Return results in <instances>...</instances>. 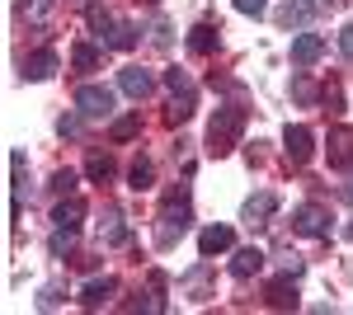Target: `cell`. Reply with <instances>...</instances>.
Segmentation results:
<instances>
[{
    "mask_svg": "<svg viewBox=\"0 0 353 315\" xmlns=\"http://www.w3.org/2000/svg\"><path fill=\"white\" fill-rule=\"evenodd\" d=\"M349 236H353V226H349Z\"/></svg>",
    "mask_w": 353,
    "mask_h": 315,
    "instance_id": "cell-35",
    "label": "cell"
},
{
    "mask_svg": "<svg viewBox=\"0 0 353 315\" xmlns=\"http://www.w3.org/2000/svg\"><path fill=\"white\" fill-rule=\"evenodd\" d=\"M241 128H245V113L236 104L217 108V118H212V128H208V151H212V156H231L236 141H241Z\"/></svg>",
    "mask_w": 353,
    "mask_h": 315,
    "instance_id": "cell-1",
    "label": "cell"
},
{
    "mask_svg": "<svg viewBox=\"0 0 353 315\" xmlns=\"http://www.w3.org/2000/svg\"><path fill=\"white\" fill-rule=\"evenodd\" d=\"M292 231L297 236H330V212L321 203H301L292 212Z\"/></svg>",
    "mask_w": 353,
    "mask_h": 315,
    "instance_id": "cell-5",
    "label": "cell"
},
{
    "mask_svg": "<svg viewBox=\"0 0 353 315\" xmlns=\"http://www.w3.org/2000/svg\"><path fill=\"white\" fill-rule=\"evenodd\" d=\"M61 66V57L52 52V48H38L33 57H24V80H48Z\"/></svg>",
    "mask_w": 353,
    "mask_h": 315,
    "instance_id": "cell-9",
    "label": "cell"
},
{
    "mask_svg": "<svg viewBox=\"0 0 353 315\" xmlns=\"http://www.w3.org/2000/svg\"><path fill=\"white\" fill-rule=\"evenodd\" d=\"M99 236H104V245H123L128 240V226H123V216L109 207V216H104V226H99Z\"/></svg>",
    "mask_w": 353,
    "mask_h": 315,
    "instance_id": "cell-20",
    "label": "cell"
},
{
    "mask_svg": "<svg viewBox=\"0 0 353 315\" xmlns=\"http://www.w3.org/2000/svg\"><path fill=\"white\" fill-rule=\"evenodd\" d=\"M128 184H132L137 193H146V188L156 184V165H151L146 156H137V160H132V170H128Z\"/></svg>",
    "mask_w": 353,
    "mask_h": 315,
    "instance_id": "cell-18",
    "label": "cell"
},
{
    "mask_svg": "<svg viewBox=\"0 0 353 315\" xmlns=\"http://www.w3.org/2000/svg\"><path fill=\"white\" fill-rule=\"evenodd\" d=\"M273 212H278V198H273V193H254V198L245 203V221L259 226V221H269Z\"/></svg>",
    "mask_w": 353,
    "mask_h": 315,
    "instance_id": "cell-15",
    "label": "cell"
},
{
    "mask_svg": "<svg viewBox=\"0 0 353 315\" xmlns=\"http://www.w3.org/2000/svg\"><path fill=\"white\" fill-rule=\"evenodd\" d=\"M71 61H76V71H99V66H104V48L76 43V48H71Z\"/></svg>",
    "mask_w": 353,
    "mask_h": 315,
    "instance_id": "cell-17",
    "label": "cell"
},
{
    "mask_svg": "<svg viewBox=\"0 0 353 315\" xmlns=\"http://www.w3.org/2000/svg\"><path fill=\"white\" fill-rule=\"evenodd\" d=\"M57 128H61V136H76V132H81V118H61Z\"/></svg>",
    "mask_w": 353,
    "mask_h": 315,
    "instance_id": "cell-32",
    "label": "cell"
},
{
    "mask_svg": "<svg viewBox=\"0 0 353 315\" xmlns=\"http://www.w3.org/2000/svg\"><path fill=\"white\" fill-rule=\"evenodd\" d=\"M76 108H81L85 123H104V118H113V90H104V85H81L76 90Z\"/></svg>",
    "mask_w": 353,
    "mask_h": 315,
    "instance_id": "cell-2",
    "label": "cell"
},
{
    "mask_svg": "<svg viewBox=\"0 0 353 315\" xmlns=\"http://www.w3.org/2000/svg\"><path fill=\"white\" fill-rule=\"evenodd\" d=\"M189 48H193V52H198V57L217 52V28H212V24H198V28H193V33H189Z\"/></svg>",
    "mask_w": 353,
    "mask_h": 315,
    "instance_id": "cell-19",
    "label": "cell"
},
{
    "mask_svg": "<svg viewBox=\"0 0 353 315\" xmlns=\"http://www.w3.org/2000/svg\"><path fill=\"white\" fill-rule=\"evenodd\" d=\"M236 10H241V14H254V19H259V14L269 10V0H236Z\"/></svg>",
    "mask_w": 353,
    "mask_h": 315,
    "instance_id": "cell-28",
    "label": "cell"
},
{
    "mask_svg": "<svg viewBox=\"0 0 353 315\" xmlns=\"http://www.w3.org/2000/svg\"><path fill=\"white\" fill-rule=\"evenodd\" d=\"M52 184H57V193H71V188H76V174H71V170H61Z\"/></svg>",
    "mask_w": 353,
    "mask_h": 315,
    "instance_id": "cell-30",
    "label": "cell"
},
{
    "mask_svg": "<svg viewBox=\"0 0 353 315\" xmlns=\"http://www.w3.org/2000/svg\"><path fill=\"white\" fill-rule=\"evenodd\" d=\"M292 99H301V104H311V99H316V85H311L306 76H292Z\"/></svg>",
    "mask_w": 353,
    "mask_h": 315,
    "instance_id": "cell-26",
    "label": "cell"
},
{
    "mask_svg": "<svg viewBox=\"0 0 353 315\" xmlns=\"http://www.w3.org/2000/svg\"><path fill=\"white\" fill-rule=\"evenodd\" d=\"M184 231H189V198H184V188H174V193L165 198L161 245H174V236H184Z\"/></svg>",
    "mask_w": 353,
    "mask_h": 315,
    "instance_id": "cell-3",
    "label": "cell"
},
{
    "mask_svg": "<svg viewBox=\"0 0 353 315\" xmlns=\"http://www.w3.org/2000/svg\"><path fill=\"white\" fill-rule=\"evenodd\" d=\"M339 52H344V57H349V61H353V24L344 28V33H339Z\"/></svg>",
    "mask_w": 353,
    "mask_h": 315,
    "instance_id": "cell-31",
    "label": "cell"
},
{
    "mask_svg": "<svg viewBox=\"0 0 353 315\" xmlns=\"http://www.w3.org/2000/svg\"><path fill=\"white\" fill-rule=\"evenodd\" d=\"M165 85L174 90V104H170V123H184L193 113V104H198V90H193V80L174 66V71H165Z\"/></svg>",
    "mask_w": 353,
    "mask_h": 315,
    "instance_id": "cell-4",
    "label": "cell"
},
{
    "mask_svg": "<svg viewBox=\"0 0 353 315\" xmlns=\"http://www.w3.org/2000/svg\"><path fill=\"white\" fill-rule=\"evenodd\" d=\"M118 85H123V94H132V99H146V94L156 90V76H151L146 66H128V71L118 76Z\"/></svg>",
    "mask_w": 353,
    "mask_h": 315,
    "instance_id": "cell-7",
    "label": "cell"
},
{
    "mask_svg": "<svg viewBox=\"0 0 353 315\" xmlns=\"http://www.w3.org/2000/svg\"><path fill=\"white\" fill-rule=\"evenodd\" d=\"M259 268H264V250H254V245L250 250H236V259H231V273L236 278H254Z\"/></svg>",
    "mask_w": 353,
    "mask_h": 315,
    "instance_id": "cell-16",
    "label": "cell"
},
{
    "mask_svg": "<svg viewBox=\"0 0 353 315\" xmlns=\"http://www.w3.org/2000/svg\"><path fill=\"white\" fill-rule=\"evenodd\" d=\"M85 174H90L94 184H104V179H109V174H113V160L104 156V151H94V156L85 160Z\"/></svg>",
    "mask_w": 353,
    "mask_h": 315,
    "instance_id": "cell-22",
    "label": "cell"
},
{
    "mask_svg": "<svg viewBox=\"0 0 353 315\" xmlns=\"http://www.w3.org/2000/svg\"><path fill=\"white\" fill-rule=\"evenodd\" d=\"M113 292H118V278H94V283H85V292H81V306H85V311H99V306L109 301Z\"/></svg>",
    "mask_w": 353,
    "mask_h": 315,
    "instance_id": "cell-11",
    "label": "cell"
},
{
    "mask_svg": "<svg viewBox=\"0 0 353 315\" xmlns=\"http://www.w3.org/2000/svg\"><path fill=\"white\" fill-rule=\"evenodd\" d=\"M278 19H283L288 28H292V24H301V5H292V0H288V5L278 10Z\"/></svg>",
    "mask_w": 353,
    "mask_h": 315,
    "instance_id": "cell-29",
    "label": "cell"
},
{
    "mask_svg": "<svg viewBox=\"0 0 353 315\" xmlns=\"http://www.w3.org/2000/svg\"><path fill=\"white\" fill-rule=\"evenodd\" d=\"M71 240H76V231H61V226H57V236H52V254H66V250H71Z\"/></svg>",
    "mask_w": 353,
    "mask_h": 315,
    "instance_id": "cell-27",
    "label": "cell"
},
{
    "mask_svg": "<svg viewBox=\"0 0 353 315\" xmlns=\"http://www.w3.org/2000/svg\"><path fill=\"white\" fill-rule=\"evenodd\" d=\"M57 301H61V292H57V287H43V296H38V306H57Z\"/></svg>",
    "mask_w": 353,
    "mask_h": 315,
    "instance_id": "cell-33",
    "label": "cell"
},
{
    "mask_svg": "<svg viewBox=\"0 0 353 315\" xmlns=\"http://www.w3.org/2000/svg\"><path fill=\"white\" fill-rule=\"evenodd\" d=\"M236 245V231L231 226H208L203 236H198V250H203V259H212V254H226Z\"/></svg>",
    "mask_w": 353,
    "mask_h": 315,
    "instance_id": "cell-6",
    "label": "cell"
},
{
    "mask_svg": "<svg viewBox=\"0 0 353 315\" xmlns=\"http://www.w3.org/2000/svg\"><path fill=\"white\" fill-rule=\"evenodd\" d=\"M52 221L61 226V231H81V221H85V203L81 198H61L52 207Z\"/></svg>",
    "mask_w": 353,
    "mask_h": 315,
    "instance_id": "cell-10",
    "label": "cell"
},
{
    "mask_svg": "<svg viewBox=\"0 0 353 315\" xmlns=\"http://www.w3.org/2000/svg\"><path fill=\"white\" fill-rule=\"evenodd\" d=\"M137 132H141V118H118V123H113V141H128V136H137Z\"/></svg>",
    "mask_w": 353,
    "mask_h": 315,
    "instance_id": "cell-25",
    "label": "cell"
},
{
    "mask_svg": "<svg viewBox=\"0 0 353 315\" xmlns=\"http://www.w3.org/2000/svg\"><path fill=\"white\" fill-rule=\"evenodd\" d=\"M85 19H90V28H94L99 38H109V28L118 24V19H113L109 10H99V5H90V14H85Z\"/></svg>",
    "mask_w": 353,
    "mask_h": 315,
    "instance_id": "cell-24",
    "label": "cell"
},
{
    "mask_svg": "<svg viewBox=\"0 0 353 315\" xmlns=\"http://www.w3.org/2000/svg\"><path fill=\"white\" fill-rule=\"evenodd\" d=\"M311 10H334V0H306Z\"/></svg>",
    "mask_w": 353,
    "mask_h": 315,
    "instance_id": "cell-34",
    "label": "cell"
},
{
    "mask_svg": "<svg viewBox=\"0 0 353 315\" xmlns=\"http://www.w3.org/2000/svg\"><path fill=\"white\" fill-rule=\"evenodd\" d=\"M283 141H288V156H292V165H306V160H311V151H316V136H311V128H288V132H283Z\"/></svg>",
    "mask_w": 353,
    "mask_h": 315,
    "instance_id": "cell-8",
    "label": "cell"
},
{
    "mask_svg": "<svg viewBox=\"0 0 353 315\" xmlns=\"http://www.w3.org/2000/svg\"><path fill=\"white\" fill-rule=\"evenodd\" d=\"M52 5H57V0H19V14L33 19V24H43V19L52 14Z\"/></svg>",
    "mask_w": 353,
    "mask_h": 315,
    "instance_id": "cell-23",
    "label": "cell"
},
{
    "mask_svg": "<svg viewBox=\"0 0 353 315\" xmlns=\"http://www.w3.org/2000/svg\"><path fill=\"white\" fill-rule=\"evenodd\" d=\"M353 160V128L330 132V165H349Z\"/></svg>",
    "mask_w": 353,
    "mask_h": 315,
    "instance_id": "cell-14",
    "label": "cell"
},
{
    "mask_svg": "<svg viewBox=\"0 0 353 315\" xmlns=\"http://www.w3.org/2000/svg\"><path fill=\"white\" fill-rule=\"evenodd\" d=\"M321 52H325V43H321L316 33L292 38V66H311V61H321Z\"/></svg>",
    "mask_w": 353,
    "mask_h": 315,
    "instance_id": "cell-13",
    "label": "cell"
},
{
    "mask_svg": "<svg viewBox=\"0 0 353 315\" xmlns=\"http://www.w3.org/2000/svg\"><path fill=\"white\" fill-rule=\"evenodd\" d=\"M104 43H109V48H118V52H128V48H132V43H137V28H132V24H123V19H118V24L109 28V38H104Z\"/></svg>",
    "mask_w": 353,
    "mask_h": 315,
    "instance_id": "cell-21",
    "label": "cell"
},
{
    "mask_svg": "<svg viewBox=\"0 0 353 315\" xmlns=\"http://www.w3.org/2000/svg\"><path fill=\"white\" fill-rule=\"evenodd\" d=\"M292 278H297V273H288V278L269 283V306H273V311H297V287H292Z\"/></svg>",
    "mask_w": 353,
    "mask_h": 315,
    "instance_id": "cell-12",
    "label": "cell"
}]
</instances>
